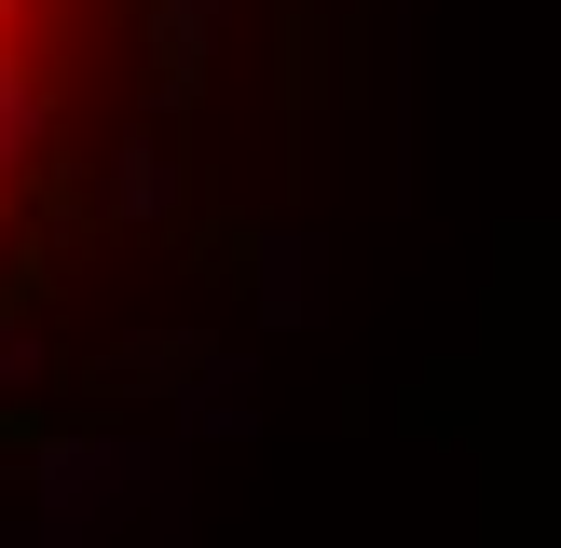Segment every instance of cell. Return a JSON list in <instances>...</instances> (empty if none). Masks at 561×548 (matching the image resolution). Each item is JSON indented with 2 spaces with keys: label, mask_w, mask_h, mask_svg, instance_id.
<instances>
[{
  "label": "cell",
  "mask_w": 561,
  "mask_h": 548,
  "mask_svg": "<svg viewBox=\"0 0 561 548\" xmlns=\"http://www.w3.org/2000/svg\"><path fill=\"white\" fill-rule=\"evenodd\" d=\"M233 0H0V438L69 453L96 356L69 288L110 247L192 219V110L219 82Z\"/></svg>",
  "instance_id": "1"
}]
</instances>
